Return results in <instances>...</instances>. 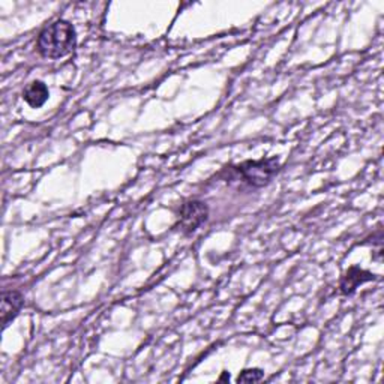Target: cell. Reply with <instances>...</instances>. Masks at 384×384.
<instances>
[{"label":"cell","instance_id":"4","mask_svg":"<svg viewBox=\"0 0 384 384\" xmlns=\"http://www.w3.org/2000/svg\"><path fill=\"white\" fill-rule=\"evenodd\" d=\"M374 279H376V275L371 274V272L362 270L359 267H350L341 279V292L345 296H350L359 288V285Z\"/></svg>","mask_w":384,"mask_h":384},{"label":"cell","instance_id":"5","mask_svg":"<svg viewBox=\"0 0 384 384\" xmlns=\"http://www.w3.org/2000/svg\"><path fill=\"white\" fill-rule=\"evenodd\" d=\"M24 305V297L18 292H3L2 294V326L3 329L9 326L14 318L22 311Z\"/></svg>","mask_w":384,"mask_h":384},{"label":"cell","instance_id":"1","mask_svg":"<svg viewBox=\"0 0 384 384\" xmlns=\"http://www.w3.org/2000/svg\"><path fill=\"white\" fill-rule=\"evenodd\" d=\"M77 45V32L67 20L49 24L38 36V51L45 59H60L74 51Z\"/></svg>","mask_w":384,"mask_h":384},{"label":"cell","instance_id":"6","mask_svg":"<svg viewBox=\"0 0 384 384\" xmlns=\"http://www.w3.org/2000/svg\"><path fill=\"white\" fill-rule=\"evenodd\" d=\"M49 87H47V84L44 81L40 80L32 81L23 92V99L26 101V104L31 106L32 108L42 107L45 102L49 101Z\"/></svg>","mask_w":384,"mask_h":384},{"label":"cell","instance_id":"7","mask_svg":"<svg viewBox=\"0 0 384 384\" xmlns=\"http://www.w3.org/2000/svg\"><path fill=\"white\" fill-rule=\"evenodd\" d=\"M265 377V372L258 369V368H252V369H243L239 377H237V381L239 383H257L260 381L261 378Z\"/></svg>","mask_w":384,"mask_h":384},{"label":"cell","instance_id":"2","mask_svg":"<svg viewBox=\"0 0 384 384\" xmlns=\"http://www.w3.org/2000/svg\"><path fill=\"white\" fill-rule=\"evenodd\" d=\"M279 170V161L276 158L261 159V161H247L234 168V172L240 177L243 182L254 186V188H261L266 186L272 177H274Z\"/></svg>","mask_w":384,"mask_h":384},{"label":"cell","instance_id":"3","mask_svg":"<svg viewBox=\"0 0 384 384\" xmlns=\"http://www.w3.org/2000/svg\"><path fill=\"white\" fill-rule=\"evenodd\" d=\"M209 218V208L206 203L191 200L182 204L179 212V227L183 234H192Z\"/></svg>","mask_w":384,"mask_h":384}]
</instances>
